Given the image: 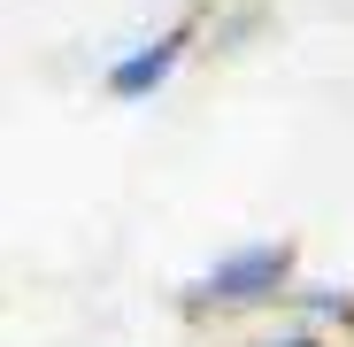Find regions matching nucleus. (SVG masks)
I'll return each instance as SVG.
<instances>
[{"instance_id":"20e7f679","label":"nucleus","mask_w":354,"mask_h":347,"mask_svg":"<svg viewBox=\"0 0 354 347\" xmlns=\"http://www.w3.org/2000/svg\"><path fill=\"white\" fill-rule=\"evenodd\" d=\"M254 347H324L316 332H277V339H254Z\"/></svg>"},{"instance_id":"7ed1b4c3","label":"nucleus","mask_w":354,"mask_h":347,"mask_svg":"<svg viewBox=\"0 0 354 347\" xmlns=\"http://www.w3.org/2000/svg\"><path fill=\"white\" fill-rule=\"evenodd\" d=\"M292 309H301L308 324H346L354 294H339V285H292Z\"/></svg>"},{"instance_id":"f03ea898","label":"nucleus","mask_w":354,"mask_h":347,"mask_svg":"<svg viewBox=\"0 0 354 347\" xmlns=\"http://www.w3.org/2000/svg\"><path fill=\"white\" fill-rule=\"evenodd\" d=\"M185 39H193V24H169V31H154V39L124 46V54L108 62V93H115V100H147V93H162V85H169V70L185 62Z\"/></svg>"},{"instance_id":"f257e3e1","label":"nucleus","mask_w":354,"mask_h":347,"mask_svg":"<svg viewBox=\"0 0 354 347\" xmlns=\"http://www.w3.org/2000/svg\"><path fill=\"white\" fill-rule=\"evenodd\" d=\"M292 240H247V247H223L193 285H185V309L193 317H247V309H270V301H292Z\"/></svg>"}]
</instances>
